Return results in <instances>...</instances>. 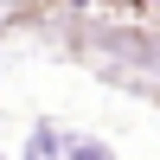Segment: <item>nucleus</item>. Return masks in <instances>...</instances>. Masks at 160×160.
<instances>
[{
  "label": "nucleus",
  "instance_id": "nucleus-1",
  "mask_svg": "<svg viewBox=\"0 0 160 160\" xmlns=\"http://www.w3.org/2000/svg\"><path fill=\"white\" fill-rule=\"evenodd\" d=\"M26 160H109V154H102L96 141H77V135H58V128H38Z\"/></svg>",
  "mask_w": 160,
  "mask_h": 160
}]
</instances>
